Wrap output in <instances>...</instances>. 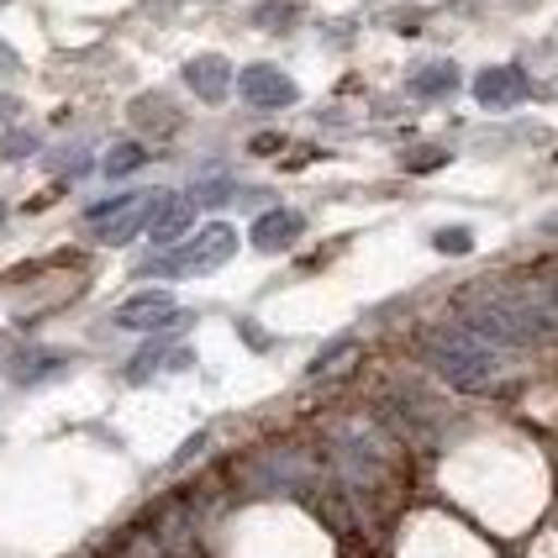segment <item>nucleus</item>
<instances>
[{"mask_svg": "<svg viewBox=\"0 0 558 558\" xmlns=\"http://www.w3.org/2000/svg\"><path fill=\"white\" fill-rule=\"evenodd\" d=\"M427 364H433L453 390H485L496 385L506 369V353L490 348L485 338H474L469 327H437L427 338Z\"/></svg>", "mask_w": 558, "mask_h": 558, "instance_id": "obj_1", "label": "nucleus"}, {"mask_svg": "<svg viewBox=\"0 0 558 558\" xmlns=\"http://www.w3.org/2000/svg\"><path fill=\"white\" fill-rule=\"evenodd\" d=\"M232 253H238V232H232L227 221H206L185 248L163 253V258H148L143 275H211L221 264H232Z\"/></svg>", "mask_w": 558, "mask_h": 558, "instance_id": "obj_2", "label": "nucleus"}, {"mask_svg": "<svg viewBox=\"0 0 558 558\" xmlns=\"http://www.w3.org/2000/svg\"><path fill=\"white\" fill-rule=\"evenodd\" d=\"M148 206H154V195H143V190H132V195H111V201H100L90 206V232L100 243H111V248H122L132 243L143 227H148Z\"/></svg>", "mask_w": 558, "mask_h": 558, "instance_id": "obj_3", "label": "nucleus"}, {"mask_svg": "<svg viewBox=\"0 0 558 558\" xmlns=\"http://www.w3.org/2000/svg\"><path fill=\"white\" fill-rule=\"evenodd\" d=\"M238 95L258 106V111H279V106H295L301 90H295V80L290 74H279L275 63H248L243 74H238Z\"/></svg>", "mask_w": 558, "mask_h": 558, "instance_id": "obj_4", "label": "nucleus"}, {"mask_svg": "<svg viewBox=\"0 0 558 558\" xmlns=\"http://www.w3.org/2000/svg\"><path fill=\"white\" fill-rule=\"evenodd\" d=\"M111 322L126 327V332H158V327H174L180 322V306H174L169 290H137V295H126L122 306H117Z\"/></svg>", "mask_w": 558, "mask_h": 558, "instance_id": "obj_5", "label": "nucleus"}, {"mask_svg": "<svg viewBox=\"0 0 558 558\" xmlns=\"http://www.w3.org/2000/svg\"><path fill=\"white\" fill-rule=\"evenodd\" d=\"M527 90L532 85L517 63H496V69H485V74L474 80V100H480L485 111H511V106L527 100Z\"/></svg>", "mask_w": 558, "mask_h": 558, "instance_id": "obj_6", "label": "nucleus"}, {"mask_svg": "<svg viewBox=\"0 0 558 558\" xmlns=\"http://www.w3.org/2000/svg\"><path fill=\"white\" fill-rule=\"evenodd\" d=\"M190 227H195V201L190 195H154V206H148V238H154L158 248H169V243H180Z\"/></svg>", "mask_w": 558, "mask_h": 558, "instance_id": "obj_7", "label": "nucleus"}, {"mask_svg": "<svg viewBox=\"0 0 558 558\" xmlns=\"http://www.w3.org/2000/svg\"><path fill=\"white\" fill-rule=\"evenodd\" d=\"M306 232V217L301 211H264V217L253 221V248L258 253H284V248H295V238Z\"/></svg>", "mask_w": 558, "mask_h": 558, "instance_id": "obj_8", "label": "nucleus"}, {"mask_svg": "<svg viewBox=\"0 0 558 558\" xmlns=\"http://www.w3.org/2000/svg\"><path fill=\"white\" fill-rule=\"evenodd\" d=\"M185 85L201 100H227V90H232V63L221 59V53H201V59L185 63Z\"/></svg>", "mask_w": 558, "mask_h": 558, "instance_id": "obj_9", "label": "nucleus"}, {"mask_svg": "<svg viewBox=\"0 0 558 558\" xmlns=\"http://www.w3.org/2000/svg\"><path fill=\"white\" fill-rule=\"evenodd\" d=\"M453 90H459V69L453 63H427L422 74H411V95H422V100H442Z\"/></svg>", "mask_w": 558, "mask_h": 558, "instance_id": "obj_10", "label": "nucleus"}, {"mask_svg": "<svg viewBox=\"0 0 558 558\" xmlns=\"http://www.w3.org/2000/svg\"><path fill=\"white\" fill-rule=\"evenodd\" d=\"M143 163H148L143 143H117V148L106 154V163H100V169H106V180H126V174H137Z\"/></svg>", "mask_w": 558, "mask_h": 558, "instance_id": "obj_11", "label": "nucleus"}, {"mask_svg": "<svg viewBox=\"0 0 558 558\" xmlns=\"http://www.w3.org/2000/svg\"><path fill=\"white\" fill-rule=\"evenodd\" d=\"M59 369H63V353H32V359H22L16 379H22V385H32V379H43V374H59Z\"/></svg>", "mask_w": 558, "mask_h": 558, "instance_id": "obj_12", "label": "nucleus"}, {"mask_svg": "<svg viewBox=\"0 0 558 558\" xmlns=\"http://www.w3.org/2000/svg\"><path fill=\"white\" fill-rule=\"evenodd\" d=\"M433 243H437V253H469V248H474V238H469L464 227H442Z\"/></svg>", "mask_w": 558, "mask_h": 558, "instance_id": "obj_13", "label": "nucleus"}, {"mask_svg": "<svg viewBox=\"0 0 558 558\" xmlns=\"http://www.w3.org/2000/svg\"><path fill=\"white\" fill-rule=\"evenodd\" d=\"M32 148H37V137H32V132H11V137L0 143V154L5 158H27Z\"/></svg>", "mask_w": 558, "mask_h": 558, "instance_id": "obj_14", "label": "nucleus"}, {"mask_svg": "<svg viewBox=\"0 0 558 558\" xmlns=\"http://www.w3.org/2000/svg\"><path fill=\"white\" fill-rule=\"evenodd\" d=\"M348 348H353V342H348V338H338V342H332V348H327V353H316V364H311V374H327V369H332V364H338V359H348Z\"/></svg>", "mask_w": 558, "mask_h": 558, "instance_id": "obj_15", "label": "nucleus"}, {"mask_svg": "<svg viewBox=\"0 0 558 558\" xmlns=\"http://www.w3.org/2000/svg\"><path fill=\"white\" fill-rule=\"evenodd\" d=\"M206 442H211V433H195V437H190V442H185V448L174 453V464H190V459H195V453H201Z\"/></svg>", "mask_w": 558, "mask_h": 558, "instance_id": "obj_16", "label": "nucleus"}, {"mask_svg": "<svg viewBox=\"0 0 558 558\" xmlns=\"http://www.w3.org/2000/svg\"><path fill=\"white\" fill-rule=\"evenodd\" d=\"M0 69H16V48H11L5 37H0Z\"/></svg>", "mask_w": 558, "mask_h": 558, "instance_id": "obj_17", "label": "nucleus"}, {"mask_svg": "<svg viewBox=\"0 0 558 558\" xmlns=\"http://www.w3.org/2000/svg\"><path fill=\"white\" fill-rule=\"evenodd\" d=\"M11 111H16V100H5V95H0V122H5Z\"/></svg>", "mask_w": 558, "mask_h": 558, "instance_id": "obj_18", "label": "nucleus"}, {"mask_svg": "<svg viewBox=\"0 0 558 558\" xmlns=\"http://www.w3.org/2000/svg\"><path fill=\"white\" fill-rule=\"evenodd\" d=\"M0 221H5V206H0Z\"/></svg>", "mask_w": 558, "mask_h": 558, "instance_id": "obj_19", "label": "nucleus"}, {"mask_svg": "<svg viewBox=\"0 0 558 558\" xmlns=\"http://www.w3.org/2000/svg\"><path fill=\"white\" fill-rule=\"evenodd\" d=\"M169 5H174V0H169Z\"/></svg>", "mask_w": 558, "mask_h": 558, "instance_id": "obj_20", "label": "nucleus"}, {"mask_svg": "<svg viewBox=\"0 0 558 558\" xmlns=\"http://www.w3.org/2000/svg\"><path fill=\"white\" fill-rule=\"evenodd\" d=\"M0 5H5V0H0Z\"/></svg>", "mask_w": 558, "mask_h": 558, "instance_id": "obj_21", "label": "nucleus"}]
</instances>
